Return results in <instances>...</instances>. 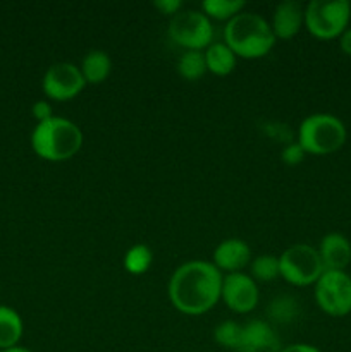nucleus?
I'll list each match as a JSON object with an SVG mask.
<instances>
[{"instance_id":"nucleus-22","label":"nucleus","mask_w":351,"mask_h":352,"mask_svg":"<svg viewBox=\"0 0 351 352\" xmlns=\"http://www.w3.org/2000/svg\"><path fill=\"white\" fill-rule=\"evenodd\" d=\"M241 336H243V325L234 320L220 322L213 329V339L219 346L229 349V352H237L241 346Z\"/></svg>"},{"instance_id":"nucleus-15","label":"nucleus","mask_w":351,"mask_h":352,"mask_svg":"<svg viewBox=\"0 0 351 352\" xmlns=\"http://www.w3.org/2000/svg\"><path fill=\"white\" fill-rule=\"evenodd\" d=\"M23 333L24 323L19 313L10 306L0 305V351L19 346Z\"/></svg>"},{"instance_id":"nucleus-21","label":"nucleus","mask_w":351,"mask_h":352,"mask_svg":"<svg viewBox=\"0 0 351 352\" xmlns=\"http://www.w3.org/2000/svg\"><path fill=\"white\" fill-rule=\"evenodd\" d=\"M153 254L147 244H134L124 254V268L131 275H143L150 268Z\"/></svg>"},{"instance_id":"nucleus-11","label":"nucleus","mask_w":351,"mask_h":352,"mask_svg":"<svg viewBox=\"0 0 351 352\" xmlns=\"http://www.w3.org/2000/svg\"><path fill=\"white\" fill-rule=\"evenodd\" d=\"M237 352H281V342L274 327L265 320H250L244 323Z\"/></svg>"},{"instance_id":"nucleus-24","label":"nucleus","mask_w":351,"mask_h":352,"mask_svg":"<svg viewBox=\"0 0 351 352\" xmlns=\"http://www.w3.org/2000/svg\"><path fill=\"white\" fill-rule=\"evenodd\" d=\"M305 150L299 146L298 141H291V143L284 144L281 151V160L282 164L289 165V167H295V165L301 164L303 158H305Z\"/></svg>"},{"instance_id":"nucleus-9","label":"nucleus","mask_w":351,"mask_h":352,"mask_svg":"<svg viewBox=\"0 0 351 352\" xmlns=\"http://www.w3.org/2000/svg\"><path fill=\"white\" fill-rule=\"evenodd\" d=\"M86 81L81 69L71 62H57L50 65L43 74L41 89L45 96L55 102H67L76 98L85 89Z\"/></svg>"},{"instance_id":"nucleus-28","label":"nucleus","mask_w":351,"mask_h":352,"mask_svg":"<svg viewBox=\"0 0 351 352\" xmlns=\"http://www.w3.org/2000/svg\"><path fill=\"white\" fill-rule=\"evenodd\" d=\"M281 352H322L317 349L315 346H310V344H291V346L281 349Z\"/></svg>"},{"instance_id":"nucleus-27","label":"nucleus","mask_w":351,"mask_h":352,"mask_svg":"<svg viewBox=\"0 0 351 352\" xmlns=\"http://www.w3.org/2000/svg\"><path fill=\"white\" fill-rule=\"evenodd\" d=\"M153 6L158 12L165 14V16H171V17L176 16L179 10H182L181 0H155Z\"/></svg>"},{"instance_id":"nucleus-7","label":"nucleus","mask_w":351,"mask_h":352,"mask_svg":"<svg viewBox=\"0 0 351 352\" xmlns=\"http://www.w3.org/2000/svg\"><path fill=\"white\" fill-rule=\"evenodd\" d=\"M169 38L184 50L203 52L213 43V26L202 10H179L169 21Z\"/></svg>"},{"instance_id":"nucleus-29","label":"nucleus","mask_w":351,"mask_h":352,"mask_svg":"<svg viewBox=\"0 0 351 352\" xmlns=\"http://www.w3.org/2000/svg\"><path fill=\"white\" fill-rule=\"evenodd\" d=\"M339 47L344 54L351 57V26L339 36Z\"/></svg>"},{"instance_id":"nucleus-18","label":"nucleus","mask_w":351,"mask_h":352,"mask_svg":"<svg viewBox=\"0 0 351 352\" xmlns=\"http://www.w3.org/2000/svg\"><path fill=\"white\" fill-rule=\"evenodd\" d=\"M81 74L86 85H100L109 78L112 71V60L103 50H92L85 55L81 62Z\"/></svg>"},{"instance_id":"nucleus-16","label":"nucleus","mask_w":351,"mask_h":352,"mask_svg":"<svg viewBox=\"0 0 351 352\" xmlns=\"http://www.w3.org/2000/svg\"><path fill=\"white\" fill-rule=\"evenodd\" d=\"M203 54H205L206 72H212L213 76H227L236 67V54L224 41H213Z\"/></svg>"},{"instance_id":"nucleus-23","label":"nucleus","mask_w":351,"mask_h":352,"mask_svg":"<svg viewBox=\"0 0 351 352\" xmlns=\"http://www.w3.org/2000/svg\"><path fill=\"white\" fill-rule=\"evenodd\" d=\"M251 277L260 282H270L281 277V267H279V256L274 254H260L253 258L250 263Z\"/></svg>"},{"instance_id":"nucleus-6","label":"nucleus","mask_w":351,"mask_h":352,"mask_svg":"<svg viewBox=\"0 0 351 352\" xmlns=\"http://www.w3.org/2000/svg\"><path fill=\"white\" fill-rule=\"evenodd\" d=\"M279 267H281V277L296 287L315 285L320 275L326 272L317 248L305 243L292 244L282 251L279 256Z\"/></svg>"},{"instance_id":"nucleus-1","label":"nucleus","mask_w":351,"mask_h":352,"mask_svg":"<svg viewBox=\"0 0 351 352\" xmlns=\"http://www.w3.org/2000/svg\"><path fill=\"white\" fill-rule=\"evenodd\" d=\"M222 278V272L212 261H186L169 280V299L184 315H203L220 301Z\"/></svg>"},{"instance_id":"nucleus-3","label":"nucleus","mask_w":351,"mask_h":352,"mask_svg":"<svg viewBox=\"0 0 351 352\" xmlns=\"http://www.w3.org/2000/svg\"><path fill=\"white\" fill-rule=\"evenodd\" d=\"M83 146L79 126L65 117H50L38 122L31 133V148L40 158L48 162H64L74 157Z\"/></svg>"},{"instance_id":"nucleus-13","label":"nucleus","mask_w":351,"mask_h":352,"mask_svg":"<svg viewBox=\"0 0 351 352\" xmlns=\"http://www.w3.org/2000/svg\"><path fill=\"white\" fill-rule=\"evenodd\" d=\"M317 251L322 260L323 270L346 272L348 265L351 263V243L341 232L326 234L320 239Z\"/></svg>"},{"instance_id":"nucleus-14","label":"nucleus","mask_w":351,"mask_h":352,"mask_svg":"<svg viewBox=\"0 0 351 352\" xmlns=\"http://www.w3.org/2000/svg\"><path fill=\"white\" fill-rule=\"evenodd\" d=\"M305 24V7L295 0H284L279 3L272 16V31L275 38L289 40L296 36Z\"/></svg>"},{"instance_id":"nucleus-20","label":"nucleus","mask_w":351,"mask_h":352,"mask_svg":"<svg viewBox=\"0 0 351 352\" xmlns=\"http://www.w3.org/2000/svg\"><path fill=\"white\" fill-rule=\"evenodd\" d=\"M243 0H205L202 3V12L209 19L231 21L234 16L243 12Z\"/></svg>"},{"instance_id":"nucleus-17","label":"nucleus","mask_w":351,"mask_h":352,"mask_svg":"<svg viewBox=\"0 0 351 352\" xmlns=\"http://www.w3.org/2000/svg\"><path fill=\"white\" fill-rule=\"evenodd\" d=\"M265 313H267L268 322L279 323V325H289V323H295L301 316V305H299L295 296L281 294L268 301Z\"/></svg>"},{"instance_id":"nucleus-2","label":"nucleus","mask_w":351,"mask_h":352,"mask_svg":"<svg viewBox=\"0 0 351 352\" xmlns=\"http://www.w3.org/2000/svg\"><path fill=\"white\" fill-rule=\"evenodd\" d=\"M275 34L265 17L257 12H240L227 21L224 43L241 58L265 57L275 45Z\"/></svg>"},{"instance_id":"nucleus-10","label":"nucleus","mask_w":351,"mask_h":352,"mask_svg":"<svg viewBox=\"0 0 351 352\" xmlns=\"http://www.w3.org/2000/svg\"><path fill=\"white\" fill-rule=\"evenodd\" d=\"M220 299L234 313L244 315V313L253 311L260 299L257 280L244 272L224 275Z\"/></svg>"},{"instance_id":"nucleus-19","label":"nucleus","mask_w":351,"mask_h":352,"mask_svg":"<svg viewBox=\"0 0 351 352\" xmlns=\"http://www.w3.org/2000/svg\"><path fill=\"white\" fill-rule=\"evenodd\" d=\"M178 72L186 81H198L206 72L205 54L200 50H184L178 60Z\"/></svg>"},{"instance_id":"nucleus-8","label":"nucleus","mask_w":351,"mask_h":352,"mask_svg":"<svg viewBox=\"0 0 351 352\" xmlns=\"http://www.w3.org/2000/svg\"><path fill=\"white\" fill-rule=\"evenodd\" d=\"M315 301L326 315L343 318L351 313V277L346 272L326 270L315 282Z\"/></svg>"},{"instance_id":"nucleus-4","label":"nucleus","mask_w":351,"mask_h":352,"mask_svg":"<svg viewBox=\"0 0 351 352\" xmlns=\"http://www.w3.org/2000/svg\"><path fill=\"white\" fill-rule=\"evenodd\" d=\"M348 131L343 120L332 113H312L298 127V143L306 155L326 157L346 143Z\"/></svg>"},{"instance_id":"nucleus-26","label":"nucleus","mask_w":351,"mask_h":352,"mask_svg":"<svg viewBox=\"0 0 351 352\" xmlns=\"http://www.w3.org/2000/svg\"><path fill=\"white\" fill-rule=\"evenodd\" d=\"M31 113L36 119V122H43V120H48L50 117H54L52 105L47 100H38V102H34L33 107H31Z\"/></svg>"},{"instance_id":"nucleus-12","label":"nucleus","mask_w":351,"mask_h":352,"mask_svg":"<svg viewBox=\"0 0 351 352\" xmlns=\"http://www.w3.org/2000/svg\"><path fill=\"white\" fill-rule=\"evenodd\" d=\"M212 263L220 272L237 274L251 263V250L243 239H226L213 250Z\"/></svg>"},{"instance_id":"nucleus-25","label":"nucleus","mask_w":351,"mask_h":352,"mask_svg":"<svg viewBox=\"0 0 351 352\" xmlns=\"http://www.w3.org/2000/svg\"><path fill=\"white\" fill-rule=\"evenodd\" d=\"M264 133L267 134L270 140L274 138L275 141H281V143H284V144L295 141L292 140V133L289 131V127L282 122H275V120L264 124Z\"/></svg>"},{"instance_id":"nucleus-30","label":"nucleus","mask_w":351,"mask_h":352,"mask_svg":"<svg viewBox=\"0 0 351 352\" xmlns=\"http://www.w3.org/2000/svg\"><path fill=\"white\" fill-rule=\"evenodd\" d=\"M0 352H33V351L26 349V347H23V346H16V347H10V349L0 351Z\"/></svg>"},{"instance_id":"nucleus-5","label":"nucleus","mask_w":351,"mask_h":352,"mask_svg":"<svg viewBox=\"0 0 351 352\" xmlns=\"http://www.w3.org/2000/svg\"><path fill=\"white\" fill-rule=\"evenodd\" d=\"M351 3L348 0H312L305 7V26L319 40L339 38L350 28Z\"/></svg>"}]
</instances>
